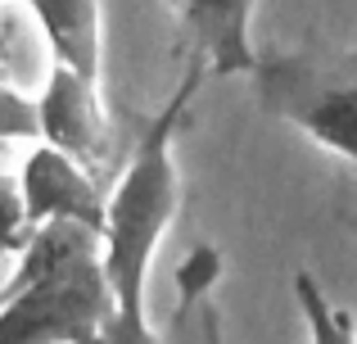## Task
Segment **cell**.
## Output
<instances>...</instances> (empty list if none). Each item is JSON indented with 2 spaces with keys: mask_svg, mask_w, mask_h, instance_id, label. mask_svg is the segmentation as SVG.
I'll list each match as a JSON object with an SVG mask.
<instances>
[{
  "mask_svg": "<svg viewBox=\"0 0 357 344\" xmlns=\"http://www.w3.org/2000/svg\"><path fill=\"white\" fill-rule=\"evenodd\" d=\"M14 258V276L0 290V344H96L118 313L100 231L41 222Z\"/></svg>",
  "mask_w": 357,
  "mask_h": 344,
  "instance_id": "1",
  "label": "cell"
},
{
  "mask_svg": "<svg viewBox=\"0 0 357 344\" xmlns=\"http://www.w3.org/2000/svg\"><path fill=\"white\" fill-rule=\"evenodd\" d=\"M204 77H208L204 63L190 59L185 77L176 82L167 105L149 118L127 168L118 172V186L109 190L100 245H105V272L122 313H149V267H154L158 245H163L167 227L176 222V209H181L176 132H181L190 96L199 91Z\"/></svg>",
  "mask_w": 357,
  "mask_h": 344,
  "instance_id": "2",
  "label": "cell"
},
{
  "mask_svg": "<svg viewBox=\"0 0 357 344\" xmlns=\"http://www.w3.org/2000/svg\"><path fill=\"white\" fill-rule=\"evenodd\" d=\"M249 82L271 118L357 168V45L335 54H258Z\"/></svg>",
  "mask_w": 357,
  "mask_h": 344,
  "instance_id": "3",
  "label": "cell"
},
{
  "mask_svg": "<svg viewBox=\"0 0 357 344\" xmlns=\"http://www.w3.org/2000/svg\"><path fill=\"white\" fill-rule=\"evenodd\" d=\"M36 118H41L36 141L73 154L91 172H105L114 136H109V109H105L96 77L68 68V63H50L45 87L36 96Z\"/></svg>",
  "mask_w": 357,
  "mask_h": 344,
  "instance_id": "4",
  "label": "cell"
},
{
  "mask_svg": "<svg viewBox=\"0 0 357 344\" xmlns=\"http://www.w3.org/2000/svg\"><path fill=\"white\" fill-rule=\"evenodd\" d=\"M18 190H23L32 227H41V222H86L96 231L105 227L109 190L100 181V172H91L86 163H77L73 154L54 150L45 141L23 159Z\"/></svg>",
  "mask_w": 357,
  "mask_h": 344,
  "instance_id": "5",
  "label": "cell"
},
{
  "mask_svg": "<svg viewBox=\"0 0 357 344\" xmlns=\"http://www.w3.org/2000/svg\"><path fill=\"white\" fill-rule=\"evenodd\" d=\"M258 0H181V32L190 59L208 77H249L258 63L253 45Z\"/></svg>",
  "mask_w": 357,
  "mask_h": 344,
  "instance_id": "6",
  "label": "cell"
},
{
  "mask_svg": "<svg viewBox=\"0 0 357 344\" xmlns=\"http://www.w3.org/2000/svg\"><path fill=\"white\" fill-rule=\"evenodd\" d=\"M23 5L41 23L50 59L100 82V59H105V14H100V0H23Z\"/></svg>",
  "mask_w": 357,
  "mask_h": 344,
  "instance_id": "7",
  "label": "cell"
},
{
  "mask_svg": "<svg viewBox=\"0 0 357 344\" xmlns=\"http://www.w3.org/2000/svg\"><path fill=\"white\" fill-rule=\"evenodd\" d=\"M294 299H298V308H303V317H307L312 344H357L353 317H349V313H340V308H331V299L317 290V281L307 272L294 276Z\"/></svg>",
  "mask_w": 357,
  "mask_h": 344,
  "instance_id": "8",
  "label": "cell"
},
{
  "mask_svg": "<svg viewBox=\"0 0 357 344\" xmlns=\"http://www.w3.org/2000/svg\"><path fill=\"white\" fill-rule=\"evenodd\" d=\"M32 236V218H27L23 190H18V177L0 172V254H18Z\"/></svg>",
  "mask_w": 357,
  "mask_h": 344,
  "instance_id": "9",
  "label": "cell"
},
{
  "mask_svg": "<svg viewBox=\"0 0 357 344\" xmlns=\"http://www.w3.org/2000/svg\"><path fill=\"white\" fill-rule=\"evenodd\" d=\"M41 132V118H36V100H27L18 87H9L0 77V141H23V136Z\"/></svg>",
  "mask_w": 357,
  "mask_h": 344,
  "instance_id": "10",
  "label": "cell"
},
{
  "mask_svg": "<svg viewBox=\"0 0 357 344\" xmlns=\"http://www.w3.org/2000/svg\"><path fill=\"white\" fill-rule=\"evenodd\" d=\"M96 344H163L158 331L149 327V313H114L109 327L96 336Z\"/></svg>",
  "mask_w": 357,
  "mask_h": 344,
  "instance_id": "11",
  "label": "cell"
}]
</instances>
